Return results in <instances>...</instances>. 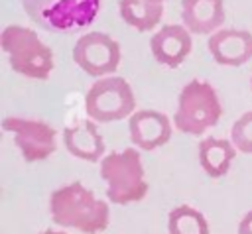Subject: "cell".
Masks as SVG:
<instances>
[{"instance_id": "cell-13", "label": "cell", "mask_w": 252, "mask_h": 234, "mask_svg": "<svg viewBox=\"0 0 252 234\" xmlns=\"http://www.w3.org/2000/svg\"><path fill=\"white\" fill-rule=\"evenodd\" d=\"M181 22L197 35L215 33L224 22L222 0H181Z\"/></svg>"}, {"instance_id": "cell-12", "label": "cell", "mask_w": 252, "mask_h": 234, "mask_svg": "<svg viewBox=\"0 0 252 234\" xmlns=\"http://www.w3.org/2000/svg\"><path fill=\"white\" fill-rule=\"evenodd\" d=\"M63 144L67 151L85 161H100L104 157V140L91 118L77 120L63 130Z\"/></svg>"}, {"instance_id": "cell-20", "label": "cell", "mask_w": 252, "mask_h": 234, "mask_svg": "<svg viewBox=\"0 0 252 234\" xmlns=\"http://www.w3.org/2000/svg\"><path fill=\"white\" fill-rule=\"evenodd\" d=\"M250 87H252V79H250Z\"/></svg>"}, {"instance_id": "cell-10", "label": "cell", "mask_w": 252, "mask_h": 234, "mask_svg": "<svg viewBox=\"0 0 252 234\" xmlns=\"http://www.w3.org/2000/svg\"><path fill=\"white\" fill-rule=\"evenodd\" d=\"M130 140L138 149L152 151L165 146L171 138V120L159 110H136L128 118Z\"/></svg>"}, {"instance_id": "cell-17", "label": "cell", "mask_w": 252, "mask_h": 234, "mask_svg": "<svg viewBox=\"0 0 252 234\" xmlns=\"http://www.w3.org/2000/svg\"><path fill=\"white\" fill-rule=\"evenodd\" d=\"M230 142L242 153H252V110L238 116L230 128Z\"/></svg>"}, {"instance_id": "cell-1", "label": "cell", "mask_w": 252, "mask_h": 234, "mask_svg": "<svg viewBox=\"0 0 252 234\" xmlns=\"http://www.w3.org/2000/svg\"><path fill=\"white\" fill-rule=\"evenodd\" d=\"M49 216L57 226L98 234L110 222V208L106 201L96 199L81 181H73L51 193Z\"/></svg>"}, {"instance_id": "cell-9", "label": "cell", "mask_w": 252, "mask_h": 234, "mask_svg": "<svg viewBox=\"0 0 252 234\" xmlns=\"http://www.w3.org/2000/svg\"><path fill=\"white\" fill-rule=\"evenodd\" d=\"M193 49L191 31L183 24H165L150 39L154 59L163 67H179Z\"/></svg>"}, {"instance_id": "cell-4", "label": "cell", "mask_w": 252, "mask_h": 234, "mask_svg": "<svg viewBox=\"0 0 252 234\" xmlns=\"http://www.w3.org/2000/svg\"><path fill=\"white\" fill-rule=\"evenodd\" d=\"M222 114L220 98L215 87L201 79H191L183 85L177 96V110L173 114V124L179 132L201 136L205 130L213 128Z\"/></svg>"}, {"instance_id": "cell-2", "label": "cell", "mask_w": 252, "mask_h": 234, "mask_svg": "<svg viewBox=\"0 0 252 234\" xmlns=\"http://www.w3.org/2000/svg\"><path fill=\"white\" fill-rule=\"evenodd\" d=\"M100 177L106 197L114 205L138 203L148 195V181L138 147L110 151L100 159Z\"/></svg>"}, {"instance_id": "cell-6", "label": "cell", "mask_w": 252, "mask_h": 234, "mask_svg": "<svg viewBox=\"0 0 252 234\" xmlns=\"http://www.w3.org/2000/svg\"><path fill=\"white\" fill-rule=\"evenodd\" d=\"M136 96L130 83L110 75L96 79L85 94V112L93 122H116L130 118L136 110Z\"/></svg>"}, {"instance_id": "cell-18", "label": "cell", "mask_w": 252, "mask_h": 234, "mask_svg": "<svg viewBox=\"0 0 252 234\" xmlns=\"http://www.w3.org/2000/svg\"><path fill=\"white\" fill-rule=\"evenodd\" d=\"M238 234H252V210H248L238 222Z\"/></svg>"}, {"instance_id": "cell-5", "label": "cell", "mask_w": 252, "mask_h": 234, "mask_svg": "<svg viewBox=\"0 0 252 234\" xmlns=\"http://www.w3.org/2000/svg\"><path fill=\"white\" fill-rule=\"evenodd\" d=\"M22 6L39 28L69 33L94 22L100 0H22Z\"/></svg>"}, {"instance_id": "cell-21", "label": "cell", "mask_w": 252, "mask_h": 234, "mask_svg": "<svg viewBox=\"0 0 252 234\" xmlns=\"http://www.w3.org/2000/svg\"><path fill=\"white\" fill-rule=\"evenodd\" d=\"M159 2H165V0H159Z\"/></svg>"}, {"instance_id": "cell-7", "label": "cell", "mask_w": 252, "mask_h": 234, "mask_svg": "<svg viewBox=\"0 0 252 234\" xmlns=\"http://www.w3.org/2000/svg\"><path fill=\"white\" fill-rule=\"evenodd\" d=\"M2 126L12 134L14 144L26 163L43 161L57 149V130L43 120L6 116Z\"/></svg>"}, {"instance_id": "cell-14", "label": "cell", "mask_w": 252, "mask_h": 234, "mask_svg": "<svg viewBox=\"0 0 252 234\" xmlns=\"http://www.w3.org/2000/svg\"><path fill=\"white\" fill-rule=\"evenodd\" d=\"M236 151L238 149L230 140L207 136L199 142V163L209 177L219 179L228 173Z\"/></svg>"}, {"instance_id": "cell-19", "label": "cell", "mask_w": 252, "mask_h": 234, "mask_svg": "<svg viewBox=\"0 0 252 234\" xmlns=\"http://www.w3.org/2000/svg\"><path fill=\"white\" fill-rule=\"evenodd\" d=\"M39 234H67L65 230H55V228H47V230H43V232H39Z\"/></svg>"}, {"instance_id": "cell-8", "label": "cell", "mask_w": 252, "mask_h": 234, "mask_svg": "<svg viewBox=\"0 0 252 234\" xmlns=\"http://www.w3.org/2000/svg\"><path fill=\"white\" fill-rule=\"evenodd\" d=\"M120 45L104 31L83 33L73 45V61L94 79L110 77L120 65Z\"/></svg>"}, {"instance_id": "cell-16", "label": "cell", "mask_w": 252, "mask_h": 234, "mask_svg": "<svg viewBox=\"0 0 252 234\" xmlns=\"http://www.w3.org/2000/svg\"><path fill=\"white\" fill-rule=\"evenodd\" d=\"M169 234H209V220L201 210L189 205H179L167 212Z\"/></svg>"}, {"instance_id": "cell-3", "label": "cell", "mask_w": 252, "mask_h": 234, "mask_svg": "<svg viewBox=\"0 0 252 234\" xmlns=\"http://www.w3.org/2000/svg\"><path fill=\"white\" fill-rule=\"evenodd\" d=\"M0 43L4 53L8 55L12 71L37 81L49 79L55 67L53 51L41 41V37L33 29L18 24L6 26L2 29Z\"/></svg>"}, {"instance_id": "cell-15", "label": "cell", "mask_w": 252, "mask_h": 234, "mask_svg": "<svg viewBox=\"0 0 252 234\" xmlns=\"http://www.w3.org/2000/svg\"><path fill=\"white\" fill-rule=\"evenodd\" d=\"M118 12L124 24L138 31H148L163 18V2L159 0H120Z\"/></svg>"}, {"instance_id": "cell-11", "label": "cell", "mask_w": 252, "mask_h": 234, "mask_svg": "<svg viewBox=\"0 0 252 234\" xmlns=\"http://www.w3.org/2000/svg\"><path fill=\"white\" fill-rule=\"evenodd\" d=\"M209 51L219 65H244L252 57V33L236 28H220L209 37Z\"/></svg>"}]
</instances>
